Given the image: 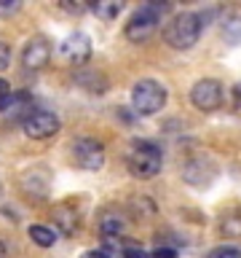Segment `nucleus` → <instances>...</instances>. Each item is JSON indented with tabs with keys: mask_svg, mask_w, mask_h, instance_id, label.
Listing matches in <instances>:
<instances>
[{
	"mask_svg": "<svg viewBox=\"0 0 241 258\" xmlns=\"http://www.w3.org/2000/svg\"><path fill=\"white\" fill-rule=\"evenodd\" d=\"M51 59V40L46 35H35L22 48V64L27 70H43Z\"/></svg>",
	"mask_w": 241,
	"mask_h": 258,
	"instance_id": "nucleus-9",
	"label": "nucleus"
},
{
	"mask_svg": "<svg viewBox=\"0 0 241 258\" xmlns=\"http://www.w3.org/2000/svg\"><path fill=\"white\" fill-rule=\"evenodd\" d=\"M0 258H6V247H3V242H0Z\"/></svg>",
	"mask_w": 241,
	"mask_h": 258,
	"instance_id": "nucleus-26",
	"label": "nucleus"
},
{
	"mask_svg": "<svg viewBox=\"0 0 241 258\" xmlns=\"http://www.w3.org/2000/svg\"><path fill=\"white\" fill-rule=\"evenodd\" d=\"M22 126L24 135L32 137V140H46V137H54L59 132V118L51 110H32L30 116H24Z\"/></svg>",
	"mask_w": 241,
	"mask_h": 258,
	"instance_id": "nucleus-8",
	"label": "nucleus"
},
{
	"mask_svg": "<svg viewBox=\"0 0 241 258\" xmlns=\"http://www.w3.org/2000/svg\"><path fill=\"white\" fill-rule=\"evenodd\" d=\"M182 177H185V183L196 185V188H206V185H212V180L217 177V164L206 156L204 159H193V161L185 164Z\"/></svg>",
	"mask_w": 241,
	"mask_h": 258,
	"instance_id": "nucleus-10",
	"label": "nucleus"
},
{
	"mask_svg": "<svg viewBox=\"0 0 241 258\" xmlns=\"http://www.w3.org/2000/svg\"><path fill=\"white\" fill-rule=\"evenodd\" d=\"M220 231H222V237H228V239H241V213L225 215L222 223H220Z\"/></svg>",
	"mask_w": 241,
	"mask_h": 258,
	"instance_id": "nucleus-16",
	"label": "nucleus"
},
{
	"mask_svg": "<svg viewBox=\"0 0 241 258\" xmlns=\"http://www.w3.org/2000/svg\"><path fill=\"white\" fill-rule=\"evenodd\" d=\"M91 6V11L96 16H102V19H112V16H118L124 11L126 3H120V0H96V3H88Z\"/></svg>",
	"mask_w": 241,
	"mask_h": 258,
	"instance_id": "nucleus-14",
	"label": "nucleus"
},
{
	"mask_svg": "<svg viewBox=\"0 0 241 258\" xmlns=\"http://www.w3.org/2000/svg\"><path fill=\"white\" fill-rule=\"evenodd\" d=\"M30 239L38 247H51L56 242V234L51 229H46V226H30Z\"/></svg>",
	"mask_w": 241,
	"mask_h": 258,
	"instance_id": "nucleus-17",
	"label": "nucleus"
},
{
	"mask_svg": "<svg viewBox=\"0 0 241 258\" xmlns=\"http://www.w3.org/2000/svg\"><path fill=\"white\" fill-rule=\"evenodd\" d=\"M201 27H204L201 16L193 14V11H185V14H177L174 19L169 22V27L164 30V38L172 48L185 51V48L196 46V40L201 38Z\"/></svg>",
	"mask_w": 241,
	"mask_h": 258,
	"instance_id": "nucleus-2",
	"label": "nucleus"
},
{
	"mask_svg": "<svg viewBox=\"0 0 241 258\" xmlns=\"http://www.w3.org/2000/svg\"><path fill=\"white\" fill-rule=\"evenodd\" d=\"M222 38H225V43H230V46L241 43V16H228V19H225Z\"/></svg>",
	"mask_w": 241,
	"mask_h": 258,
	"instance_id": "nucleus-15",
	"label": "nucleus"
},
{
	"mask_svg": "<svg viewBox=\"0 0 241 258\" xmlns=\"http://www.w3.org/2000/svg\"><path fill=\"white\" fill-rule=\"evenodd\" d=\"M8 92H11V86H8V84H6V81H3V78H0V97H3V94H8Z\"/></svg>",
	"mask_w": 241,
	"mask_h": 258,
	"instance_id": "nucleus-25",
	"label": "nucleus"
},
{
	"mask_svg": "<svg viewBox=\"0 0 241 258\" xmlns=\"http://www.w3.org/2000/svg\"><path fill=\"white\" fill-rule=\"evenodd\" d=\"M54 226L59 229L64 237H72L78 229V213H75V207L72 205H59L54 210Z\"/></svg>",
	"mask_w": 241,
	"mask_h": 258,
	"instance_id": "nucleus-13",
	"label": "nucleus"
},
{
	"mask_svg": "<svg viewBox=\"0 0 241 258\" xmlns=\"http://www.w3.org/2000/svg\"><path fill=\"white\" fill-rule=\"evenodd\" d=\"M8 62H11V51H8V46L0 40V70H6Z\"/></svg>",
	"mask_w": 241,
	"mask_h": 258,
	"instance_id": "nucleus-22",
	"label": "nucleus"
},
{
	"mask_svg": "<svg viewBox=\"0 0 241 258\" xmlns=\"http://www.w3.org/2000/svg\"><path fill=\"white\" fill-rule=\"evenodd\" d=\"M126 215L120 213L118 207H104L99 213V231L104 234V237H120L126 229Z\"/></svg>",
	"mask_w": 241,
	"mask_h": 258,
	"instance_id": "nucleus-11",
	"label": "nucleus"
},
{
	"mask_svg": "<svg viewBox=\"0 0 241 258\" xmlns=\"http://www.w3.org/2000/svg\"><path fill=\"white\" fill-rule=\"evenodd\" d=\"M72 161L80 169H102L104 164V145L99 140H91V137H80L72 145Z\"/></svg>",
	"mask_w": 241,
	"mask_h": 258,
	"instance_id": "nucleus-7",
	"label": "nucleus"
},
{
	"mask_svg": "<svg viewBox=\"0 0 241 258\" xmlns=\"http://www.w3.org/2000/svg\"><path fill=\"white\" fill-rule=\"evenodd\" d=\"M153 255L156 258H177V247H169V245H158L153 250Z\"/></svg>",
	"mask_w": 241,
	"mask_h": 258,
	"instance_id": "nucleus-21",
	"label": "nucleus"
},
{
	"mask_svg": "<svg viewBox=\"0 0 241 258\" xmlns=\"http://www.w3.org/2000/svg\"><path fill=\"white\" fill-rule=\"evenodd\" d=\"M161 151L156 145L150 143H134L132 153L126 156V167L129 172L134 177H140V180H150V177H156L161 172Z\"/></svg>",
	"mask_w": 241,
	"mask_h": 258,
	"instance_id": "nucleus-3",
	"label": "nucleus"
},
{
	"mask_svg": "<svg viewBox=\"0 0 241 258\" xmlns=\"http://www.w3.org/2000/svg\"><path fill=\"white\" fill-rule=\"evenodd\" d=\"M120 258H150V255L145 253L142 247H137V245H132V242H126L124 250H120Z\"/></svg>",
	"mask_w": 241,
	"mask_h": 258,
	"instance_id": "nucleus-18",
	"label": "nucleus"
},
{
	"mask_svg": "<svg viewBox=\"0 0 241 258\" xmlns=\"http://www.w3.org/2000/svg\"><path fill=\"white\" fill-rule=\"evenodd\" d=\"M19 0H0V16H14L19 11Z\"/></svg>",
	"mask_w": 241,
	"mask_h": 258,
	"instance_id": "nucleus-19",
	"label": "nucleus"
},
{
	"mask_svg": "<svg viewBox=\"0 0 241 258\" xmlns=\"http://www.w3.org/2000/svg\"><path fill=\"white\" fill-rule=\"evenodd\" d=\"M166 105V89L153 78H145L140 84H134L132 89V108L137 110V116H153Z\"/></svg>",
	"mask_w": 241,
	"mask_h": 258,
	"instance_id": "nucleus-4",
	"label": "nucleus"
},
{
	"mask_svg": "<svg viewBox=\"0 0 241 258\" xmlns=\"http://www.w3.org/2000/svg\"><path fill=\"white\" fill-rule=\"evenodd\" d=\"M80 258H110L107 253H102V250H88V253H83Z\"/></svg>",
	"mask_w": 241,
	"mask_h": 258,
	"instance_id": "nucleus-23",
	"label": "nucleus"
},
{
	"mask_svg": "<svg viewBox=\"0 0 241 258\" xmlns=\"http://www.w3.org/2000/svg\"><path fill=\"white\" fill-rule=\"evenodd\" d=\"M233 100H236L233 105H236V108H241V84H238L236 89H233Z\"/></svg>",
	"mask_w": 241,
	"mask_h": 258,
	"instance_id": "nucleus-24",
	"label": "nucleus"
},
{
	"mask_svg": "<svg viewBox=\"0 0 241 258\" xmlns=\"http://www.w3.org/2000/svg\"><path fill=\"white\" fill-rule=\"evenodd\" d=\"M166 11H169V3H142L140 11L126 22V27H124L126 38L132 40V43L148 40L153 32L158 30V24H161V19H164Z\"/></svg>",
	"mask_w": 241,
	"mask_h": 258,
	"instance_id": "nucleus-1",
	"label": "nucleus"
},
{
	"mask_svg": "<svg viewBox=\"0 0 241 258\" xmlns=\"http://www.w3.org/2000/svg\"><path fill=\"white\" fill-rule=\"evenodd\" d=\"M59 54L64 62H70L75 70H80L88 62V56H91V38L86 32H70L59 43Z\"/></svg>",
	"mask_w": 241,
	"mask_h": 258,
	"instance_id": "nucleus-6",
	"label": "nucleus"
},
{
	"mask_svg": "<svg viewBox=\"0 0 241 258\" xmlns=\"http://www.w3.org/2000/svg\"><path fill=\"white\" fill-rule=\"evenodd\" d=\"M222 100H225L222 84H220V81H214V78H201L190 89V102L196 105L198 110H204V113L217 110L222 105Z\"/></svg>",
	"mask_w": 241,
	"mask_h": 258,
	"instance_id": "nucleus-5",
	"label": "nucleus"
},
{
	"mask_svg": "<svg viewBox=\"0 0 241 258\" xmlns=\"http://www.w3.org/2000/svg\"><path fill=\"white\" fill-rule=\"evenodd\" d=\"M75 84L80 89H86L88 94H104L107 92V78L96 70H86V68L75 70Z\"/></svg>",
	"mask_w": 241,
	"mask_h": 258,
	"instance_id": "nucleus-12",
	"label": "nucleus"
},
{
	"mask_svg": "<svg viewBox=\"0 0 241 258\" xmlns=\"http://www.w3.org/2000/svg\"><path fill=\"white\" fill-rule=\"evenodd\" d=\"M212 258H241V250L236 247H220V250H214Z\"/></svg>",
	"mask_w": 241,
	"mask_h": 258,
	"instance_id": "nucleus-20",
	"label": "nucleus"
}]
</instances>
